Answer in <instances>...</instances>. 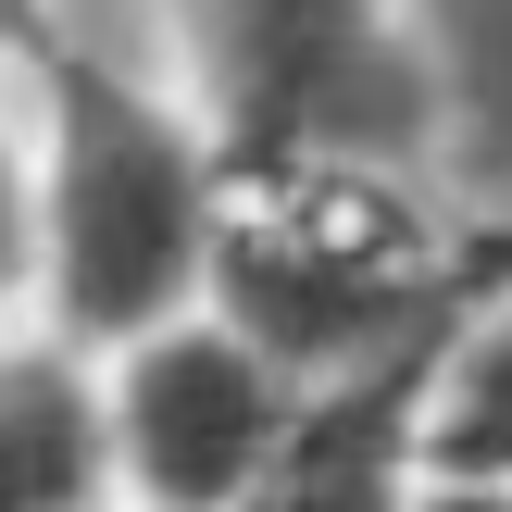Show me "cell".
<instances>
[{
  "instance_id": "6da1fadb",
  "label": "cell",
  "mask_w": 512,
  "mask_h": 512,
  "mask_svg": "<svg viewBox=\"0 0 512 512\" xmlns=\"http://www.w3.org/2000/svg\"><path fill=\"white\" fill-rule=\"evenodd\" d=\"M38 125V325L75 350H125L200 313L238 213V138L188 63L163 50L150 0H63L50 50L25 63Z\"/></svg>"
},
{
  "instance_id": "7a4b0ae2",
  "label": "cell",
  "mask_w": 512,
  "mask_h": 512,
  "mask_svg": "<svg viewBox=\"0 0 512 512\" xmlns=\"http://www.w3.org/2000/svg\"><path fill=\"white\" fill-rule=\"evenodd\" d=\"M213 300L288 375L338 388V375L438 363L475 288H463V263H450V225L425 213V188L400 163L288 150V163H238Z\"/></svg>"
},
{
  "instance_id": "3957f363",
  "label": "cell",
  "mask_w": 512,
  "mask_h": 512,
  "mask_svg": "<svg viewBox=\"0 0 512 512\" xmlns=\"http://www.w3.org/2000/svg\"><path fill=\"white\" fill-rule=\"evenodd\" d=\"M313 413V375H288L225 300L100 350V425H113L125 512H238L275 475V450Z\"/></svg>"
},
{
  "instance_id": "277c9868",
  "label": "cell",
  "mask_w": 512,
  "mask_h": 512,
  "mask_svg": "<svg viewBox=\"0 0 512 512\" xmlns=\"http://www.w3.org/2000/svg\"><path fill=\"white\" fill-rule=\"evenodd\" d=\"M425 375L438 363L313 388L300 438L275 450V475L238 512H425L438 500V400H425Z\"/></svg>"
},
{
  "instance_id": "5b68a950",
  "label": "cell",
  "mask_w": 512,
  "mask_h": 512,
  "mask_svg": "<svg viewBox=\"0 0 512 512\" xmlns=\"http://www.w3.org/2000/svg\"><path fill=\"white\" fill-rule=\"evenodd\" d=\"M0 512H125L100 350H75L63 325H0Z\"/></svg>"
},
{
  "instance_id": "8992f818",
  "label": "cell",
  "mask_w": 512,
  "mask_h": 512,
  "mask_svg": "<svg viewBox=\"0 0 512 512\" xmlns=\"http://www.w3.org/2000/svg\"><path fill=\"white\" fill-rule=\"evenodd\" d=\"M425 400H438V463L512 488V288H475L463 300V325H450Z\"/></svg>"
},
{
  "instance_id": "52a82bcc",
  "label": "cell",
  "mask_w": 512,
  "mask_h": 512,
  "mask_svg": "<svg viewBox=\"0 0 512 512\" xmlns=\"http://www.w3.org/2000/svg\"><path fill=\"white\" fill-rule=\"evenodd\" d=\"M38 125H25V75H0V325H38Z\"/></svg>"
},
{
  "instance_id": "ba28073f",
  "label": "cell",
  "mask_w": 512,
  "mask_h": 512,
  "mask_svg": "<svg viewBox=\"0 0 512 512\" xmlns=\"http://www.w3.org/2000/svg\"><path fill=\"white\" fill-rule=\"evenodd\" d=\"M50 25H63V0H0V75H25L50 50Z\"/></svg>"
},
{
  "instance_id": "9c48e42d",
  "label": "cell",
  "mask_w": 512,
  "mask_h": 512,
  "mask_svg": "<svg viewBox=\"0 0 512 512\" xmlns=\"http://www.w3.org/2000/svg\"><path fill=\"white\" fill-rule=\"evenodd\" d=\"M425 512H512V488H488V475H450V463H438V500H425Z\"/></svg>"
}]
</instances>
